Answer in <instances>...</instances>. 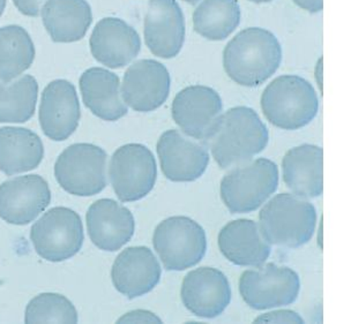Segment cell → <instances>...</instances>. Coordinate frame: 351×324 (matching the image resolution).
Here are the masks:
<instances>
[{
  "label": "cell",
  "instance_id": "cell-35",
  "mask_svg": "<svg viewBox=\"0 0 351 324\" xmlns=\"http://www.w3.org/2000/svg\"><path fill=\"white\" fill-rule=\"evenodd\" d=\"M250 1H253V3H256V4H263V3H269V1H273V0H250Z\"/></svg>",
  "mask_w": 351,
  "mask_h": 324
},
{
  "label": "cell",
  "instance_id": "cell-26",
  "mask_svg": "<svg viewBox=\"0 0 351 324\" xmlns=\"http://www.w3.org/2000/svg\"><path fill=\"white\" fill-rule=\"evenodd\" d=\"M241 22L237 0H204L193 13V28L210 40H226Z\"/></svg>",
  "mask_w": 351,
  "mask_h": 324
},
{
  "label": "cell",
  "instance_id": "cell-29",
  "mask_svg": "<svg viewBox=\"0 0 351 324\" xmlns=\"http://www.w3.org/2000/svg\"><path fill=\"white\" fill-rule=\"evenodd\" d=\"M73 303L64 295L42 293L30 300L25 314L26 323H77Z\"/></svg>",
  "mask_w": 351,
  "mask_h": 324
},
{
  "label": "cell",
  "instance_id": "cell-10",
  "mask_svg": "<svg viewBox=\"0 0 351 324\" xmlns=\"http://www.w3.org/2000/svg\"><path fill=\"white\" fill-rule=\"evenodd\" d=\"M109 178L121 202H136L146 197L158 178L153 153L139 143L118 148L110 160Z\"/></svg>",
  "mask_w": 351,
  "mask_h": 324
},
{
  "label": "cell",
  "instance_id": "cell-2",
  "mask_svg": "<svg viewBox=\"0 0 351 324\" xmlns=\"http://www.w3.org/2000/svg\"><path fill=\"white\" fill-rule=\"evenodd\" d=\"M282 49L278 38L263 28L241 30L227 44L223 66L231 80L244 87H258L278 71Z\"/></svg>",
  "mask_w": 351,
  "mask_h": 324
},
{
  "label": "cell",
  "instance_id": "cell-28",
  "mask_svg": "<svg viewBox=\"0 0 351 324\" xmlns=\"http://www.w3.org/2000/svg\"><path fill=\"white\" fill-rule=\"evenodd\" d=\"M38 97L35 77L25 75L13 84L0 81V123H26L32 119Z\"/></svg>",
  "mask_w": 351,
  "mask_h": 324
},
{
  "label": "cell",
  "instance_id": "cell-16",
  "mask_svg": "<svg viewBox=\"0 0 351 324\" xmlns=\"http://www.w3.org/2000/svg\"><path fill=\"white\" fill-rule=\"evenodd\" d=\"M80 103L73 84L52 81L44 89L40 101V128L53 141H65L77 131L80 121Z\"/></svg>",
  "mask_w": 351,
  "mask_h": 324
},
{
  "label": "cell",
  "instance_id": "cell-15",
  "mask_svg": "<svg viewBox=\"0 0 351 324\" xmlns=\"http://www.w3.org/2000/svg\"><path fill=\"white\" fill-rule=\"evenodd\" d=\"M170 84V74L161 62L153 59L136 62L123 79L124 103L138 112L155 111L168 99Z\"/></svg>",
  "mask_w": 351,
  "mask_h": 324
},
{
  "label": "cell",
  "instance_id": "cell-13",
  "mask_svg": "<svg viewBox=\"0 0 351 324\" xmlns=\"http://www.w3.org/2000/svg\"><path fill=\"white\" fill-rule=\"evenodd\" d=\"M180 298L184 306L195 316L214 319L223 313L230 303V284L222 271L202 266L184 277Z\"/></svg>",
  "mask_w": 351,
  "mask_h": 324
},
{
  "label": "cell",
  "instance_id": "cell-25",
  "mask_svg": "<svg viewBox=\"0 0 351 324\" xmlns=\"http://www.w3.org/2000/svg\"><path fill=\"white\" fill-rule=\"evenodd\" d=\"M44 147L40 136L27 128H0V171L6 175L32 171L40 164Z\"/></svg>",
  "mask_w": 351,
  "mask_h": 324
},
{
  "label": "cell",
  "instance_id": "cell-19",
  "mask_svg": "<svg viewBox=\"0 0 351 324\" xmlns=\"http://www.w3.org/2000/svg\"><path fill=\"white\" fill-rule=\"evenodd\" d=\"M87 231L96 247L106 251H116L131 240L136 221L130 209L111 199H101L89 207Z\"/></svg>",
  "mask_w": 351,
  "mask_h": 324
},
{
  "label": "cell",
  "instance_id": "cell-32",
  "mask_svg": "<svg viewBox=\"0 0 351 324\" xmlns=\"http://www.w3.org/2000/svg\"><path fill=\"white\" fill-rule=\"evenodd\" d=\"M44 0H13L15 8L21 12L22 14L32 18H36L42 10Z\"/></svg>",
  "mask_w": 351,
  "mask_h": 324
},
{
  "label": "cell",
  "instance_id": "cell-22",
  "mask_svg": "<svg viewBox=\"0 0 351 324\" xmlns=\"http://www.w3.org/2000/svg\"><path fill=\"white\" fill-rule=\"evenodd\" d=\"M324 150L313 145L295 147L282 160L285 185L297 197L313 199L324 192Z\"/></svg>",
  "mask_w": 351,
  "mask_h": 324
},
{
  "label": "cell",
  "instance_id": "cell-4",
  "mask_svg": "<svg viewBox=\"0 0 351 324\" xmlns=\"http://www.w3.org/2000/svg\"><path fill=\"white\" fill-rule=\"evenodd\" d=\"M261 109L275 127L296 131L317 117L319 99L308 81L297 75H282L263 90Z\"/></svg>",
  "mask_w": 351,
  "mask_h": 324
},
{
  "label": "cell",
  "instance_id": "cell-20",
  "mask_svg": "<svg viewBox=\"0 0 351 324\" xmlns=\"http://www.w3.org/2000/svg\"><path fill=\"white\" fill-rule=\"evenodd\" d=\"M89 44L94 58L114 69L128 65L141 50L139 34L116 18H102L93 30Z\"/></svg>",
  "mask_w": 351,
  "mask_h": 324
},
{
  "label": "cell",
  "instance_id": "cell-34",
  "mask_svg": "<svg viewBox=\"0 0 351 324\" xmlns=\"http://www.w3.org/2000/svg\"><path fill=\"white\" fill-rule=\"evenodd\" d=\"M5 6H6V0H0V16H1L3 12H4Z\"/></svg>",
  "mask_w": 351,
  "mask_h": 324
},
{
  "label": "cell",
  "instance_id": "cell-36",
  "mask_svg": "<svg viewBox=\"0 0 351 324\" xmlns=\"http://www.w3.org/2000/svg\"><path fill=\"white\" fill-rule=\"evenodd\" d=\"M184 1H186V3H189V4L194 5V4H197V1H199V0H184Z\"/></svg>",
  "mask_w": 351,
  "mask_h": 324
},
{
  "label": "cell",
  "instance_id": "cell-33",
  "mask_svg": "<svg viewBox=\"0 0 351 324\" xmlns=\"http://www.w3.org/2000/svg\"><path fill=\"white\" fill-rule=\"evenodd\" d=\"M293 3L310 13H318L324 8V0H293Z\"/></svg>",
  "mask_w": 351,
  "mask_h": 324
},
{
  "label": "cell",
  "instance_id": "cell-18",
  "mask_svg": "<svg viewBox=\"0 0 351 324\" xmlns=\"http://www.w3.org/2000/svg\"><path fill=\"white\" fill-rule=\"evenodd\" d=\"M185 40L183 12L176 0H150L145 16V40L153 55L173 58Z\"/></svg>",
  "mask_w": 351,
  "mask_h": 324
},
{
  "label": "cell",
  "instance_id": "cell-9",
  "mask_svg": "<svg viewBox=\"0 0 351 324\" xmlns=\"http://www.w3.org/2000/svg\"><path fill=\"white\" fill-rule=\"evenodd\" d=\"M238 285L243 300L256 310L289 306L296 301L300 291L298 273L275 263L246 270Z\"/></svg>",
  "mask_w": 351,
  "mask_h": 324
},
{
  "label": "cell",
  "instance_id": "cell-3",
  "mask_svg": "<svg viewBox=\"0 0 351 324\" xmlns=\"http://www.w3.org/2000/svg\"><path fill=\"white\" fill-rule=\"evenodd\" d=\"M265 240L282 247L297 248L311 240L317 227L315 205L300 197L278 194L259 212Z\"/></svg>",
  "mask_w": 351,
  "mask_h": 324
},
{
  "label": "cell",
  "instance_id": "cell-11",
  "mask_svg": "<svg viewBox=\"0 0 351 324\" xmlns=\"http://www.w3.org/2000/svg\"><path fill=\"white\" fill-rule=\"evenodd\" d=\"M223 111L217 91L206 86H190L180 90L171 105L172 119L183 133L204 142Z\"/></svg>",
  "mask_w": 351,
  "mask_h": 324
},
{
  "label": "cell",
  "instance_id": "cell-14",
  "mask_svg": "<svg viewBox=\"0 0 351 324\" xmlns=\"http://www.w3.org/2000/svg\"><path fill=\"white\" fill-rule=\"evenodd\" d=\"M158 158L165 178L173 182H192L202 178L208 168L209 153L205 145L170 129L158 138Z\"/></svg>",
  "mask_w": 351,
  "mask_h": 324
},
{
  "label": "cell",
  "instance_id": "cell-6",
  "mask_svg": "<svg viewBox=\"0 0 351 324\" xmlns=\"http://www.w3.org/2000/svg\"><path fill=\"white\" fill-rule=\"evenodd\" d=\"M153 246L165 269L184 271L205 258L207 237L204 227L193 219L172 216L156 226Z\"/></svg>",
  "mask_w": 351,
  "mask_h": 324
},
{
  "label": "cell",
  "instance_id": "cell-27",
  "mask_svg": "<svg viewBox=\"0 0 351 324\" xmlns=\"http://www.w3.org/2000/svg\"><path fill=\"white\" fill-rule=\"evenodd\" d=\"M35 59V47L22 27L0 28V80L10 82L29 68Z\"/></svg>",
  "mask_w": 351,
  "mask_h": 324
},
{
  "label": "cell",
  "instance_id": "cell-5",
  "mask_svg": "<svg viewBox=\"0 0 351 324\" xmlns=\"http://www.w3.org/2000/svg\"><path fill=\"white\" fill-rule=\"evenodd\" d=\"M278 187V165L267 158H258L224 175L219 194L229 212L247 214L259 209Z\"/></svg>",
  "mask_w": 351,
  "mask_h": 324
},
{
  "label": "cell",
  "instance_id": "cell-30",
  "mask_svg": "<svg viewBox=\"0 0 351 324\" xmlns=\"http://www.w3.org/2000/svg\"><path fill=\"white\" fill-rule=\"evenodd\" d=\"M254 323H304V320L296 312L280 310L260 315Z\"/></svg>",
  "mask_w": 351,
  "mask_h": 324
},
{
  "label": "cell",
  "instance_id": "cell-8",
  "mask_svg": "<svg viewBox=\"0 0 351 324\" xmlns=\"http://www.w3.org/2000/svg\"><path fill=\"white\" fill-rule=\"evenodd\" d=\"M30 240L42 259L50 262L71 259L84 244L81 217L70 208H52L32 226Z\"/></svg>",
  "mask_w": 351,
  "mask_h": 324
},
{
  "label": "cell",
  "instance_id": "cell-21",
  "mask_svg": "<svg viewBox=\"0 0 351 324\" xmlns=\"http://www.w3.org/2000/svg\"><path fill=\"white\" fill-rule=\"evenodd\" d=\"M219 251L229 262L241 266H259L271 256V246L265 240L252 219L228 223L217 237Z\"/></svg>",
  "mask_w": 351,
  "mask_h": 324
},
{
  "label": "cell",
  "instance_id": "cell-12",
  "mask_svg": "<svg viewBox=\"0 0 351 324\" xmlns=\"http://www.w3.org/2000/svg\"><path fill=\"white\" fill-rule=\"evenodd\" d=\"M50 202L51 190L40 175H22L0 185V219L8 224H29Z\"/></svg>",
  "mask_w": 351,
  "mask_h": 324
},
{
  "label": "cell",
  "instance_id": "cell-7",
  "mask_svg": "<svg viewBox=\"0 0 351 324\" xmlns=\"http://www.w3.org/2000/svg\"><path fill=\"white\" fill-rule=\"evenodd\" d=\"M108 155L92 143L67 147L56 160L55 177L62 190L77 197H93L106 185Z\"/></svg>",
  "mask_w": 351,
  "mask_h": 324
},
{
  "label": "cell",
  "instance_id": "cell-17",
  "mask_svg": "<svg viewBox=\"0 0 351 324\" xmlns=\"http://www.w3.org/2000/svg\"><path fill=\"white\" fill-rule=\"evenodd\" d=\"M162 268L153 251L146 246H133L114 260L111 279L121 295L136 299L153 291L161 281Z\"/></svg>",
  "mask_w": 351,
  "mask_h": 324
},
{
  "label": "cell",
  "instance_id": "cell-31",
  "mask_svg": "<svg viewBox=\"0 0 351 324\" xmlns=\"http://www.w3.org/2000/svg\"><path fill=\"white\" fill-rule=\"evenodd\" d=\"M118 323H162V320L158 315L149 310H132L125 314L124 316L118 319Z\"/></svg>",
  "mask_w": 351,
  "mask_h": 324
},
{
  "label": "cell",
  "instance_id": "cell-23",
  "mask_svg": "<svg viewBox=\"0 0 351 324\" xmlns=\"http://www.w3.org/2000/svg\"><path fill=\"white\" fill-rule=\"evenodd\" d=\"M79 84L84 105L96 117L106 121H117L128 114V106L121 97V82L117 74L101 67H93L81 75Z\"/></svg>",
  "mask_w": 351,
  "mask_h": 324
},
{
  "label": "cell",
  "instance_id": "cell-1",
  "mask_svg": "<svg viewBox=\"0 0 351 324\" xmlns=\"http://www.w3.org/2000/svg\"><path fill=\"white\" fill-rule=\"evenodd\" d=\"M268 141L269 132L258 113L247 106H236L221 114L204 145L219 168L227 170L250 162Z\"/></svg>",
  "mask_w": 351,
  "mask_h": 324
},
{
  "label": "cell",
  "instance_id": "cell-24",
  "mask_svg": "<svg viewBox=\"0 0 351 324\" xmlns=\"http://www.w3.org/2000/svg\"><path fill=\"white\" fill-rule=\"evenodd\" d=\"M45 29L56 43L82 40L92 25V8L86 0H49L42 8Z\"/></svg>",
  "mask_w": 351,
  "mask_h": 324
}]
</instances>
